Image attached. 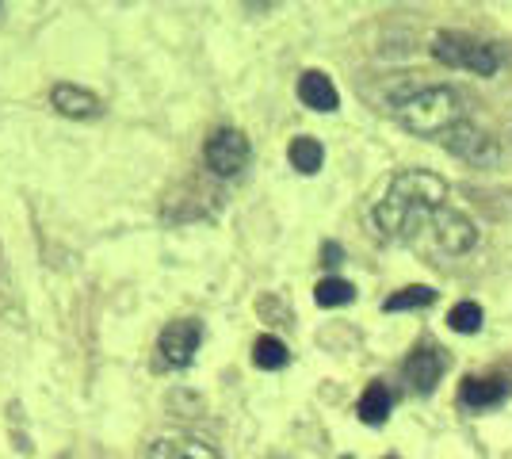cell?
<instances>
[{"label": "cell", "instance_id": "cell-18", "mask_svg": "<svg viewBox=\"0 0 512 459\" xmlns=\"http://www.w3.org/2000/svg\"><path fill=\"white\" fill-rule=\"evenodd\" d=\"M325 264H341V245L337 241H325Z\"/></svg>", "mask_w": 512, "mask_h": 459}, {"label": "cell", "instance_id": "cell-14", "mask_svg": "<svg viewBox=\"0 0 512 459\" xmlns=\"http://www.w3.org/2000/svg\"><path fill=\"white\" fill-rule=\"evenodd\" d=\"M287 157H291V165H295L299 173L314 176L321 169V161H325V150H321L318 138H306V134H302V138H295V142H291Z\"/></svg>", "mask_w": 512, "mask_h": 459}, {"label": "cell", "instance_id": "cell-13", "mask_svg": "<svg viewBox=\"0 0 512 459\" xmlns=\"http://www.w3.org/2000/svg\"><path fill=\"white\" fill-rule=\"evenodd\" d=\"M287 360H291V352H287V345H283L279 337H272V333L256 337L253 364L260 368V372H279V368H287Z\"/></svg>", "mask_w": 512, "mask_h": 459}, {"label": "cell", "instance_id": "cell-12", "mask_svg": "<svg viewBox=\"0 0 512 459\" xmlns=\"http://www.w3.org/2000/svg\"><path fill=\"white\" fill-rule=\"evenodd\" d=\"M390 406H394V394L386 391V383H371V387L363 391L356 414H360L363 425H383L386 417H390Z\"/></svg>", "mask_w": 512, "mask_h": 459}, {"label": "cell", "instance_id": "cell-6", "mask_svg": "<svg viewBox=\"0 0 512 459\" xmlns=\"http://www.w3.org/2000/svg\"><path fill=\"white\" fill-rule=\"evenodd\" d=\"M207 165L214 176H237L249 165V138L234 127H222L207 138Z\"/></svg>", "mask_w": 512, "mask_h": 459}, {"label": "cell", "instance_id": "cell-4", "mask_svg": "<svg viewBox=\"0 0 512 459\" xmlns=\"http://www.w3.org/2000/svg\"><path fill=\"white\" fill-rule=\"evenodd\" d=\"M199 341H203V326L195 318H180V322H169L157 337V352H161V364L172 368V372H184L199 352Z\"/></svg>", "mask_w": 512, "mask_h": 459}, {"label": "cell", "instance_id": "cell-2", "mask_svg": "<svg viewBox=\"0 0 512 459\" xmlns=\"http://www.w3.org/2000/svg\"><path fill=\"white\" fill-rule=\"evenodd\" d=\"M398 123L406 127V131L421 134V138H440V134H448L455 123H463V100H459V92L448 85H432V88H421V92H413L406 100H398Z\"/></svg>", "mask_w": 512, "mask_h": 459}, {"label": "cell", "instance_id": "cell-7", "mask_svg": "<svg viewBox=\"0 0 512 459\" xmlns=\"http://www.w3.org/2000/svg\"><path fill=\"white\" fill-rule=\"evenodd\" d=\"M444 368H448V356H444V352H436L432 345L413 349L406 360L409 387H413L417 394H432L436 391V383H440V375H444Z\"/></svg>", "mask_w": 512, "mask_h": 459}, {"label": "cell", "instance_id": "cell-1", "mask_svg": "<svg viewBox=\"0 0 512 459\" xmlns=\"http://www.w3.org/2000/svg\"><path fill=\"white\" fill-rule=\"evenodd\" d=\"M440 207H448V184L436 173L409 169V173H398L390 180L386 196L375 207V226L390 241L425 245Z\"/></svg>", "mask_w": 512, "mask_h": 459}, {"label": "cell", "instance_id": "cell-3", "mask_svg": "<svg viewBox=\"0 0 512 459\" xmlns=\"http://www.w3.org/2000/svg\"><path fill=\"white\" fill-rule=\"evenodd\" d=\"M432 54L451 69H470L478 77H493L497 73V50L470 35H459V31H448V35H436L432 39Z\"/></svg>", "mask_w": 512, "mask_h": 459}, {"label": "cell", "instance_id": "cell-16", "mask_svg": "<svg viewBox=\"0 0 512 459\" xmlns=\"http://www.w3.org/2000/svg\"><path fill=\"white\" fill-rule=\"evenodd\" d=\"M352 299H356V287L348 284V280H341V276H329V280H321V284L314 287V303L325 306V310L348 306Z\"/></svg>", "mask_w": 512, "mask_h": 459}, {"label": "cell", "instance_id": "cell-9", "mask_svg": "<svg viewBox=\"0 0 512 459\" xmlns=\"http://www.w3.org/2000/svg\"><path fill=\"white\" fill-rule=\"evenodd\" d=\"M505 394H509V379H501V375H490V379L467 375L463 387H459V402L467 410H486V406H501Z\"/></svg>", "mask_w": 512, "mask_h": 459}, {"label": "cell", "instance_id": "cell-11", "mask_svg": "<svg viewBox=\"0 0 512 459\" xmlns=\"http://www.w3.org/2000/svg\"><path fill=\"white\" fill-rule=\"evenodd\" d=\"M150 459H222L211 444L192 437H165L150 444Z\"/></svg>", "mask_w": 512, "mask_h": 459}, {"label": "cell", "instance_id": "cell-8", "mask_svg": "<svg viewBox=\"0 0 512 459\" xmlns=\"http://www.w3.org/2000/svg\"><path fill=\"white\" fill-rule=\"evenodd\" d=\"M50 104L62 111V115H69V119H96L104 111V100L81 85H54Z\"/></svg>", "mask_w": 512, "mask_h": 459}, {"label": "cell", "instance_id": "cell-17", "mask_svg": "<svg viewBox=\"0 0 512 459\" xmlns=\"http://www.w3.org/2000/svg\"><path fill=\"white\" fill-rule=\"evenodd\" d=\"M482 306L478 303H455L448 314V326L455 329V333H478L482 329Z\"/></svg>", "mask_w": 512, "mask_h": 459}, {"label": "cell", "instance_id": "cell-10", "mask_svg": "<svg viewBox=\"0 0 512 459\" xmlns=\"http://www.w3.org/2000/svg\"><path fill=\"white\" fill-rule=\"evenodd\" d=\"M299 100L310 111H337V104H341L333 81H329L325 73H318V69H310V73L299 77Z\"/></svg>", "mask_w": 512, "mask_h": 459}, {"label": "cell", "instance_id": "cell-15", "mask_svg": "<svg viewBox=\"0 0 512 459\" xmlns=\"http://www.w3.org/2000/svg\"><path fill=\"white\" fill-rule=\"evenodd\" d=\"M436 303V291L425 284L417 287H402V291H394L390 299L383 303V310H390V314H398V310H425V306Z\"/></svg>", "mask_w": 512, "mask_h": 459}, {"label": "cell", "instance_id": "cell-5", "mask_svg": "<svg viewBox=\"0 0 512 459\" xmlns=\"http://www.w3.org/2000/svg\"><path fill=\"white\" fill-rule=\"evenodd\" d=\"M440 146L451 150L455 157L470 161V165H497V157H501L497 138H490L486 131H478L474 123H467V119L455 123L448 134H440Z\"/></svg>", "mask_w": 512, "mask_h": 459}]
</instances>
